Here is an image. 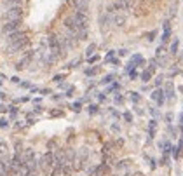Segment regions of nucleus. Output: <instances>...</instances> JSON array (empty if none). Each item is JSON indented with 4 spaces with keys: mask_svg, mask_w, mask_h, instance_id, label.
<instances>
[{
    "mask_svg": "<svg viewBox=\"0 0 183 176\" xmlns=\"http://www.w3.org/2000/svg\"><path fill=\"white\" fill-rule=\"evenodd\" d=\"M40 167H42L44 173H53L54 167V153L53 152H45L42 157H40Z\"/></svg>",
    "mask_w": 183,
    "mask_h": 176,
    "instance_id": "f257e3e1",
    "label": "nucleus"
},
{
    "mask_svg": "<svg viewBox=\"0 0 183 176\" xmlns=\"http://www.w3.org/2000/svg\"><path fill=\"white\" fill-rule=\"evenodd\" d=\"M5 21H21V18H23V9L21 7H9V9L4 12V16H2Z\"/></svg>",
    "mask_w": 183,
    "mask_h": 176,
    "instance_id": "f03ea898",
    "label": "nucleus"
},
{
    "mask_svg": "<svg viewBox=\"0 0 183 176\" xmlns=\"http://www.w3.org/2000/svg\"><path fill=\"white\" fill-rule=\"evenodd\" d=\"M23 40H28V31H14V33H11V35H7V45H11V44H16V42H23Z\"/></svg>",
    "mask_w": 183,
    "mask_h": 176,
    "instance_id": "7ed1b4c3",
    "label": "nucleus"
},
{
    "mask_svg": "<svg viewBox=\"0 0 183 176\" xmlns=\"http://www.w3.org/2000/svg\"><path fill=\"white\" fill-rule=\"evenodd\" d=\"M19 28H21V21H5V25L2 26V31L5 35H11L14 31H18Z\"/></svg>",
    "mask_w": 183,
    "mask_h": 176,
    "instance_id": "20e7f679",
    "label": "nucleus"
},
{
    "mask_svg": "<svg viewBox=\"0 0 183 176\" xmlns=\"http://www.w3.org/2000/svg\"><path fill=\"white\" fill-rule=\"evenodd\" d=\"M28 44H30V39H28V40H23V42H16V44H11V45H7V52H9V54L21 52V51H24L26 47H28Z\"/></svg>",
    "mask_w": 183,
    "mask_h": 176,
    "instance_id": "39448f33",
    "label": "nucleus"
},
{
    "mask_svg": "<svg viewBox=\"0 0 183 176\" xmlns=\"http://www.w3.org/2000/svg\"><path fill=\"white\" fill-rule=\"evenodd\" d=\"M0 176H11V159H0Z\"/></svg>",
    "mask_w": 183,
    "mask_h": 176,
    "instance_id": "423d86ee",
    "label": "nucleus"
},
{
    "mask_svg": "<svg viewBox=\"0 0 183 176\" xmlns=\"http://www.w3.org/2000/svg\"><path fill=\"white\" fill-rule=\"evenodd\" d=\"M126 21H127V18H126V14H122V12H115V14H112V25L124 26Z\"/></svg>",
    "mask_w": 183,
    "mask_h": 176,
    "instance_id": "0eeeda50",
    "label": "nucleus"
},
{
    "mask_svg": "<svg viewBox=\"0 0 183 176\" xmlns=\"http://www.w3.org/2000/svg\"><path fill=\"white\" fill-rule=\"evenodd\" d=\"M131 164H133V162H131L129 159H124V161H119V162L115 164V171H117V173H126V171H127V169L131 167Z\"/></svg>",
    "mask_w": 183,
    "mask_h": 176,
    "instance_id": "6e6552de",
    "label": "nucleus"
},
{
    "mask_svg": "<svg viewBox=\"0 0 183 176\" xmlns=\"http://www.w3.org/2000/svg\"><path fill=\"white\" fill-rule=\"evenodd\" d=\"M32 58H33V52L26 54V56H24V58L21 59V61H18V63H16L14 68H16V70H24V68H26V65H28L30 61H32Z\"/></svg>",
    "mask_w": 183,
    "mask_h": 176,
    "instance_id": "1a4fd4ad",
    "label": "nucleus"
},
{
    "mask_svg": "<svg viewBox=\"0 0 183 176\" xmlns=\"http://www.w3.org/2000/svg\"><path fill=\"white\" fill-rule=\"evenodd\" d=\"M154 68H155V63L152 61V66H150L148 70H145L143 73H141V80H143V82H148V80H150V77H152V73H154Z\"/></svg>",
    "mask_w": 183,
    "mask_h": 176,
    "instance_id": "9d476101",
    "label": "nucleus"
},
{
    "mask_svg": "<svg viewBox=\"0 0 183 176\" xmlns=\"http://www.w3.org/2000/svg\"><path fill=\"white\" fill-rule=\"evenodd\" d=\"M169 35H171V26H169V21H166V23H164V33H162V39H160V40L164 42V44L168 42Z\"/></svg>",
    "mask_w": 183,
    "mask_h": 176,
    "instance_id": "9b49d317",
    "label": "nucleus"
},
{
    "mask_svg": "<svg viewBox=\"0 0 183 176\" xmlns=\"http://www.w3.org/2000/svg\"><path fill=\"white\" fill-rule=\"evenodd\" d=\"M152 99H155V101L159 103V105H162V103H164V93L160 91V89L154 91V93H152Z\"/></svg>",
    "mask_w": 183,
    "mask_h": 176,
    "instance_id": "f8f14e48",
    "label": "nucleus"
},
{
    "mask_svg": "<svg viewBox=\"0 0 183 176\" xmlns=\"http://www.w3.org/2000/svg\"><path fill=\"white\" fill-rule=\"evenodd\" d=\"M7 7H21V0H5Z\"/></svg>",
    "mask_w": 183,
    "mask_h": 176,
    "instance_id": "ddd939ff",
    "label": "nucleus"
},
{
    "mask_svg": "<svg viewBox=\"0 0 183 176\" xmlns=\"http://www.w3.org/2000/svg\"><path fill=\"white\" fill-rule=\"evenodd\" d=\"M166 96H168L169 99L174 98V91H173V84H168V89H166Z\"/></svg>",
    "mask_w": 183,
    "mask_h": 176,
    "instance_id": "4468645a",
    "label": "nucleus"
},
{
    "mask_svg": "<svg viewBox=\"0 0 183 176\" xmlns=\"http://www.w3.org/2000/svg\"><path fill=\"white\" fill-rule=\"evenodd\" d=\"M155 127H157V122H155V120H152V122H150V126H148V134H150V138L155 134Z\"/></svg>",
    "mask_w": 183,
    "mask_h": 176,
    "instance_id": "2eb2a0df",
    "label": "nucleus"
},
{
    "mask_svg": "<svg viewBox=\"0 0 183 176\" xmlns=\"http://www.w3.org/2000/svg\"><path fill=\"white\" fill-rule=\"evenodd\" d=\"M140 94H138V93H131V101H133V103H138V101H140Z\"/></svg>",
    "mask_w": 183,
    "mask_h": 176,
    "instance_id": "dca6fc26",
    "label": "nucleus"
},
{
    "mask_svg": "<svg viewBox=\"0 0 183 176\" xmlns=\"http://www.w3.org/2000/svg\"><path fill=\"white\" fill-rule=\"evenodd\" d=\"M131 63H143V58H141L140 54H134V56H133V61H131Z\"/></svg>",
    "mask_w": 183,
    "mask_h": 176,
    "instance_id": "f3484780",
    "label": "nucleus"
},
{
    "mask_svg": "<svg viewBox=\"0 0 183 176\" xmlns=\"http://www.w3.org/2000/svg\"><path fill=\"white\" fill-rule=\"evenodd\" d=\"M98 72H100V68H89L86 70V75H96Z\"/></svg>",
    "mask_w": 183,
    "mask_h": 176,
    "instance_id": "a211bd4d",
    "label": "nucleus"
},
{
    "mask_svg": "<svg viewBox=\"0 0 183 176\" xmlns=\"http://www.w3.org/2000/svg\"><path fill=\"white\" fill-rule=\"evenodd\" d=\"M176 51H178V40H174L173 44H171V52L176 54Z\"/></svg>",
    "mask_w": 183,
    "mask_h": 176,
    "instance_id": "6ab92c4d",
    "label": "nucleus"
},
{
    "mask_svg": "<svg viewBox=\"0 0 183 176\" xmlns=\"http://www.w3.org/2000/svg\"><path fill=\"white\" fill-rule=\"evenodd\" d=\"M0 153H5V155H7V145H5V143H0Z\"/></svg>",
    "mask_w": 183,
    "mask_h": 176,
    "instance_id": "aec40b11",
    "label": "nucleus"
},
{
    "mask_svg": "<svg viewBox=\"0 0 183 176\" xmlns=\"http://www.w3.org/2000/svg\"><path fill=\"white\" fill-rule=\"evenodd\" d=\"M94 49H96V45H94V44H92V45H89V47H87V51H86V54H87V56H91V54H92V51H94Z\"/></svg>",
    "mask_w": 183,
    "mask_h": 176,
    "instance_id": "412c9836",
    "label": "nucleus"
},
{
    "mask_svg": "<svg viewBox=\"0 0 183 176\" xmlns=\"http://www.w3.org/2000/svg\"><path fill=\"white\" fill-rule=\"evenodd\" d=\"M9 126V120L7 119H0V127H7Z\"/></svg>",
    "mask_w": 183,
    "mask_h": 176,
    "instance_id": "4be33fe9",
    "label": "nucleus"
},
{
    "mask_svg": "<svg viewBox=\"0 0 183 176\" xmlns=\"http://www.w3.org/2000/svg\"><path fill=\"white\" fill-rule=\"evenodd\" d=\"M124 119L127 120V122H133V115H131L129 112H126V113H124Z\"/></svg>",
    "mask_w": 183,
    "mask_h": 176,
    "instance_id": "5701e85b",
    "label": "nucleus"
},
{
    "mask_svg": "<svg viewBox=\"0 0 183 176\" xmlns=\"http://www.w3.org/2000/svg\"><path fill=\"white\" fill-rule=\"evenodd\" d=\"M96 112H98V107L91 105V107H89V113H96Z\"/></svg>",
    "mask_w": 183,
    "mask_h": 176,
    "instance_id": "b1692460",
    "label": "nucleus"
},
{
    "mask_svg": "<svg viewBox=\"0 0 183 176\" xmlns=\"http://www.w3.org/2000/svg\"><path fill=\"white\" fill-rule=\"evenodd\" d=\"M63 78H65L63 75H56V77H54V82H61Z\"/></svg>",
    "mask_w": 183,
    "mask_h": 176,
    "instance_id": "393cba45",
    "label": "nucleus"
},
{
    "mask_svg": "<svg viewBox=\"0 0 183 176\" xmlns=\"http://www.w3.org/2000/svg\"><path fill=\"white\" fill-rule=\"evenodd\" d=\"M21 87H24V89H30V87H32V86H30L28 82H21Z\"/></svg>",
    "mask_w": 183,
    "mask_h": 176,
    "instance_id": "a878e982",
    "label": "nucleus"
},
{
    "mask_svg": "<svg viewBox=\"0 0 183 176\" xmlns=\"http://www.w3.org/2000/svg\"><path fill=\"white\" fill-rule=\"evenodd\" d=\"M112 78H113V75H108V77H105V80H103V82H105V84H108V82L112 80Z\"/></svg>",
    "mask_w": 183,
    "mask_h": 176,
    "instance_id": "bb28decb",
    "label": "nucleus"
},
{
    "mask_svg": "<svg viewBox=\"0 0 183 176\" xmlns=\"http://www.w3.org/2000/svg\"><path fill=\"white\" fill-rule=\"evenodd\" d=\"M73 110H75V112H79V110H80V103H75V105H73Z\"/></svg>",
    "mask_w": 183,
    "mask_h": 176,
    "instance_id": "cd10ccee",
    "label": "nucleus"
},
{
    "mask_svg": "<svg viewBox=\"0 0 183 176\" xmlns=\"http://www.w3.org/2000/svg\"><path fill=\"white\" fill-rule=\"evenodd\" d=\"M122 176H143V174H141V173H133V174H126V173H124Z\"/></svg>",
    "mask_w": 183,
    "mask_h": 176,
    "instance_id": "c85d7f7f",
    "label": "nucleus"
},
{
    "mask_svg": "<svg viewBox=\"0 0 183 176\" xmlns=\"http://www.w3.org/2000/svg\"><path fill=\"white\" fill-rule=\"evenodd\" d=\"M11 80H12V82H14V84H19V78H18V77H12V78H11Z\"/></svg>",
    "mask_w": 183,
    "mask_h": 176,
    "instance_id": "c756f323",
    "label": "nucleus"
},
{
    "mask_svg": "<svg viewBox=\"0 0 183 176\" xmlns=\"http://www.w3.org/2000/svg\"><path fill=\"white\" fill-rule=\"evenodd\" d=\"M155 84H157V86H160V84H162V77L157 78V80H155Z\"/></svg>",
    "mask_w": 183,
    "mask_h": 176,
    "instance_id": "7c9ffc66",
    "label": "nucleus"
},
{
    "mask_svg": "<svg viewBox=\"0 0 183 176\" xmlns=\"http://www.w3.org/2000/svg\"><path fill=\"white\" fill-rule=\"evenodd\" d=\"M119 54H121V56H126V54H127V51L122 49V51H119Z\"/></svg>",
    "mask_w": 183,
    "mask_h": 176,
    "instance_id": "2f4dec72",
    "label": "nucleus"
},
{
    "mask_svg": "<svg viewBox=\"0 0 183 176\" xmlns=\"http://www.w3.org/2000/svg\"><path fill=\"white\" fill-rule=\"evenodd\" d=\"M0 112H7V108H5L4 105H0Z\"/></svg>",
    "mask_w": 183,
    "mask_h": 176,
    "instance_id": "473e14b6",
    "label": "nucleus"
}]
</instances>
